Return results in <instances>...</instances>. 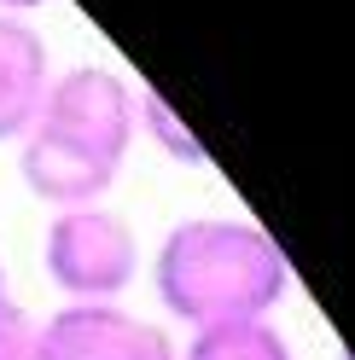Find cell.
Instances as JSON below:
<instances>
[{
	"instance_id": "8",
	"label": "cell",
	"mask_w": 355,
	"mask_h": 360,
	"mask_svg": "<svg viewBox=\"0 0 355 360\" xmlns=\"http://www.w3.org/2000/svg\"><path fill=\"white\" fill-rule=\"evenodd\" d=\"M135 128H146L151 140H158L175 163H204V146H198V134L175 117V110L158 99V94H135Z\"/></svg>"
},
{
	"instance_id": "2",
	"label": "cell",
	"mask_w": 355,
	"mask_h": 360,
	"mask_svg": "<svg viewBox=\"0 0 355 360\" xmlns=\"http://www.w3.org/2000/svg\"><path fill=\"white\" fill-rule=\"evenodd\" d=\"M41 262H47V279L70 302H111L135 279L140 244H135V227L123 215H111L105 204H82V210L53 215Z\"/></svg>"
},
{
	"instance_id": "5",
	"label": "cell",
	"mask_w": 355,
	"mask_h": 360,
	"mask_svg": "<svg viewBox=\"0 0 355 360\" xmlns=\"http://www.w3.org/2000/svg\"><path fill=\"white\" fill-rule=\"evenodd\" d=\"M18 169H24V186L35 198H47L53 210L99 204V198L111 192V180H117L111 163H99V157H87L76 146L53 140V134H41V128L24 134V157H18Z\"/></svg>"
},
{
	"instance_id": "10",
	"label": "cell",
	"mask_w": 355,
	"mask_h": 360,
	"mask_svg": "<svg viewBox=\"0 0 355 360\" xmlns=\"http://www.w3.org/2000/svg\"><path fill=\"white\" fill-rule=\"evenodd\" d=\"M0 6H6V12H12V18H24V12H30V6H47V0H0Z\"/></svg>"
},
{
	"instance_id": "6",
	"label": "cell",
	"mask_w": 355,
	"mask_h": 360,
	"mask_svg": "<svg viewBox=\"0 0 355 360\" xmlns=\"http://www.w3.org/2000/svg\"><path fill=\"white\" fill-rule=\"evenodd\" d=\"M53 87L47 41L24 18H0V140H24L41 117V99Z\"/></svg>"
},
{
	"instance_id": "4",
	"label": "cell",
	"mask_w": 355,
	"mask_h": 360,
	"mask_svg": "<svg viewBox=\"0 0 355 360\" xmlns=\"http://www.w3.org/2000/svg\"><path fill=\"white\" fill-rule=\"evenodd\" d=\"M35 360H181L175 343L128 308L70 302L35 326Z\"/></svg>"
},
{
	"instance_id": "3",
	"label": "cell",
	"mask_w": 355,
	"mask_h": 360,
	"mask_svg": "<svg viewBox=\"0 0 355 360\" xmlns=\"http://www.w3.org/2000/svg\"><path fill=\"white\" fill-rule=\"evenodd\" d=\"M35 128L99 157L111 169H123L128 140H135V87L117 70H105V64H76V70L53 76Z\"/></svg>"
},
{
	"instance_id": "1",
	"label": "cell",
	"mask_w": 355,
	"mask_h": 360,
	"mask_svg": "<svg viewBox=\"0 0 355 360\" xmlns=\"http://www.w3.org/2000/svg\"><path fill=\"white\" fill-rule=\"evenodd\" d=\"M158 297L192 331L268 320V308L285 297V256L256 221L192 215L158 250Z\"/></svg>"
},
{
	"instance_id": "7",
	"label": "cell",
	"mask_w": 355,
	"mask_h": 360,
	"mask_svg": "<svg viewBox=\"0 0 355 360\" xmlns=\"http://www.w3.org/2000/svg\"><path fill=\"white\" fill-rule=\"evenodd\" d=\"M181 360H292V343L268 320H233V326L192 331Z\"/></svg>"
},
{
	"instance_id": "11",
	"label": "cell",
	"mask_w": 355,
	"mask_h": 360,
	"mask_svg": "<svg viewBox=\"0 0 355 360\" xmlns=\"http://www.w3.org/2000/svg\"><path fill=\"white\" fill-rule=\"evenodd\" d=\"M0 302H6V274H0Z\"/></svg>"
},
{
	"instance_id": "9",
	"label": "cell",
	"mask_w": 355,
	"mask_h": 360,
	"mask_svg": "<svg viewBox=\"0 0 355 360\" xmlns=\"http://www.w3.org/2000/svg\"><path fill=\"white\" fill-rule=\"evenodd\" d=\"M0 360H35V320L18 302H0Z\"/></svg>"
}]
</instances>
